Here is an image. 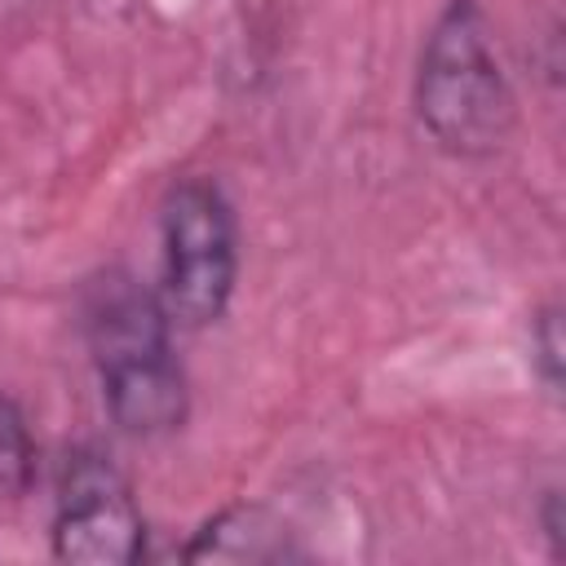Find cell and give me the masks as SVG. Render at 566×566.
Returning a JSON list of instances; mask_svg holds the SVG:
<instances>
[{"label":"cell","instance_id":"6da1fadb","mask_svg":"<svg viewBox=\"0 0 566 566\" xmlns=\"http://www.w3.org/2000/svg\"><path fill=\"white\" fill-rule=\"evenodd\" d=\"M80 327L102 376L106 411L124 433L155 438L186 420V376L168 345V310L128 270L84 283Z\"/></svg>","mask_w":566,"mask_h":566},{"label":"cell","instance_id":"7a4b0ae2","mask_svg":"<svg viewBox=\"0 0 566 566\" xmlns=\"http://www.w3.org/2000/svg\"><path fill=\"white\" fill-rule=\"evenodd\" d=\"M416 115L451 155H491L513 128V88L473 0H447L416 71Z\"/></svg>","mask_w":566,"mask_h":566},{"label":"cell","instance_id":"3957f363","mask_svg":"<svg viewBox=\"0 0 566 566\" xmlns=\"http://www.w3.org/2000/svg\"><path fill=\"white\" fill-rule=\"evenodd\" d=\"M164 283L159 301L172 323L208 327L226 314L239 279V230L230 199L208 177H186L164 203Z\"/></svg>","mask_w":566,"mask_h":566},{"label":"cell","instance_id":"277c9868","mask_svg":"<svg viewBox=\"0 0 566 566\" xmlns=\"http://www.w3.org/2000/svg\"><path fill=\"white\" fill-rule=\"evenodd\" d=\"M142 513L124 473L97 447H75L57 478L53 557L71 566H128L142 557Z\"/></svg>","mask_w":566,"mask_h":566},{"label":"cell","instance_id":"5b68a950","mask_svg":"<svg viewBox=\"0 0 566 566\" xmlns=\"http://www.w3.org/2000/svg\"><path fill=\"white\" fill-rule=\"evenodd\" d=\"M181 557L186 562H287V557H301V548L292 544L283 522H274L256 504H243V509L217 513L181 548Z\"/></svg>","mask_w":566,"mask_h":566},{"label":"cell","instance_id":"8992f818","mask_svg":"<svg viewBox=\"0 0 566 566\" xmlns=\"http://www.w3.org/2000/svg\"><path fill=\"white\" fill-rule=\"evenodd\" d=\"M35 478V442L22 407L0 394V495H22Z\"/></svg>","mask_w":566,"mask_h":566},{"label":"cell","instance_id":"52a82bcc","mask_svg":"<svg viewBox=\"0 0 566 566\" xmlns=\"http://www.w3.org/2000/svg\"><path fill=\"white\" fill-rule=\"evenodd\" d=\"M531 349H535V367L548 394L562 389V314L557 305L535 314V332H531Z\"/></svg>","mask_w":566,"mask_h":566},{"label":"cell","instance_id":"ba28073f","mask_svg":"<svg viewBox=\"0 0 566 566\" xmlns=\"http://www.w3.org/2000/svg\"><path fill=\"white\" fill-rule=\"evenodd\" d=\"M544 535L553 544V557H562V495L557 491H548L544 500Z\"/></svg>","mask_w":566,"mask_h":566}]
</instances>
